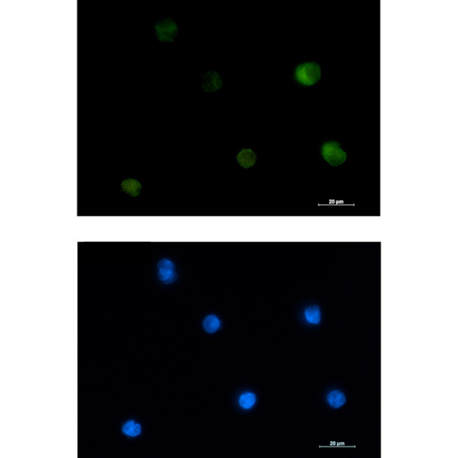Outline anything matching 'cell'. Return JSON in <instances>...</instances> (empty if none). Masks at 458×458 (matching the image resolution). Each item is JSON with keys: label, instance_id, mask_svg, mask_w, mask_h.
I'll return each mask as SVG.
<instances>
[{"label": "cell", "instance_id": "30bf717a", "mask_svg": "<svg viewBox=\"0 0 458 458\" xmlns=\"http://www.w3.org/2000/svg\"><path fill=\"white\" fill-rule=\"evenodd\" d=\"M123 431L124 434L130 437H136L141 434V426L139 423H136L134 421L131 420L125 423L123 427Z\"/></svg>", "mask_w": 458, "mask_h": 458}, {"label": "cell", "instance_id": "6da1fadb", "mask_svg": "<svg viewBox=\"0 0 458 458\" xmlns=\"http://www.w3.org/2000/svg\"><path fill=\"white\" fill-rule=\"evenodd\" d=\"M321 68L317 62L300 64L296 70V79L299 84L310 86L316 84L321 78Z\"/></svg>", "mask_w": 458, "mask_h": 458}, {"label": "cell", "instance_id": "277c9868", "mask_svg": "<svg viewBox=\"0 0 458 458\" xmlns=\"http://www.w3.org/2000/svg\"><path fill=\"white\" fill-rule=\"evenodd\" d=\"M158 274L160 282L164 284H171L177 279L175 264L170 259L164 258L158 264Z\"/></svg>", "mask_w": 458, "mask_h": 458}, {"label": "cell", "instance_id": "8fae6325", "mask_svg": "<svg viewBox=\"0 0 458 458\" xmlns=\"http://www.w3.org/2000/svg\"><path fill=\"white\" fill-rule=\"evenodd\" d=\"M256 402V397L252 393H246L240 398L239 403L241 407L246 410L250 409Z\"/></svg>", "mask_w": 458, "mask_h": 458}, {"label": "cell", "instance_id": "8992f818", "mask_svg": "<svg viewBox=\"0 0 458 458\" xmlns=\"http://www.w3.org/2000/svg\"><path fill=\"white\" fill-rule=\"evenodd\" d=\"M257 156L250 149H243L237 155L240 165L246 169L252 167L256 162Z\"/></svg>", "mask_w": 458, "mask_h": 458}, {"label": "cell", "instance_id": "7a4b0ae2", "mask_svg": "<svg viewBox=\"0 0 458 458\" xmlns=\"http://www.w3.org/2000/svg\"><path fill=\"white\" fill-rule=\"evenodd\" d=\"M155 28L158 40L166 43L173 42L179 33V27L176 22L170 18H165L158 21Z\"/></svg>", "mask_w": 458, "mask_h": 458}, {"label": "cell", "instance_id": "52a82bcc", "mask_svg": "<svg viewBox=\"0 0 458 458\" xmlns=\"http://www.w3.org/2000/svg\"><path fill=\"white\" fill-rule=\"evenodd\" d=\"M327 401L332 407L338 408L345 404L346 398L345 395L340 390H334L328 395Z\"/></svg>", "mask_w": 458, "mask_h": 458}, {"label": "cell", "instance_id": "3957f363", "mask_svg": "<svg viewBox=\"0 0 458 458\" xmlns=\"http://www.w3.org/2000/svg\"><path fill=\"white\" fill-rule=\"evenodd\" d=\"M323 158L331 165L336 167L346 161L347 155L342 150L340 144L335 141L326 142L321 149Z\"/></svg>", "mask_w": 458, "mask_h": 458}, {"label": "cell", "instance_id": "5b68a950", "mask_svg": "<svg viewBox=\"0 0 458 458\" xmlns=\"http://www.w3.org/2000/svg\"><path fill=\"white\" fill-rule=\"evenodd\" d=\"M223 86L222 77L215 70H211L205 73L202 77V87L206 92H214Z\"/></svg>", "mask_w": 458, "mask_h": 458}, {"label": "cell", "instance_id": "9c48e42d", "mask_svg": "<svg viewBox=\"0 0 458 458\" xmlns=\"http://www.w3.org/2000/svg\"><path fill=\"white\" fill-rule=\"evenodd\" d=\"M220 320L215 315H210L204 320L203 326L208 333H214L220 327Z\"/></svg>", "mask_w": 458, "mask_h": 458}, {"label": "cell", "instance_id": "ba28073f", "mask_svg": "<svg viewBox=\"0 0 458 458\" xmlns=\"http://www.w3.org/2000/svg\"><path fill=\"white\" fill-rule=\"evenodd\" d=\"M306 319L310 324H318L321 320V313L319 307L316 305L310 306L305 312Z\"/></svg>", "mask_w": 458, "mask_h": 458}]
</instances>
